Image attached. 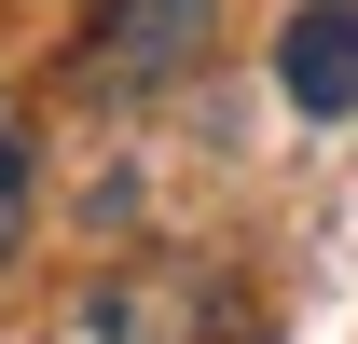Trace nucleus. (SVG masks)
<instances>
[{
  "label": "nucleus",
  "instance_id": "4",
  "mask_svg": "<svg viewBox=\"0 0 358 344\" xmlns=\"http://www.w3.org/2000/svg\"><path fill=\"white\" fill-rule=\"evenodd\" d=\"M28 248V110L0 96V261Z\"/></svg>",
  "mask_w": 358,
  "mask_h": 344
},
{
  "label": "nucleus",
  "instance_id": "2",
  "mask_svg": "<svg viewBox=\"0 0 358 344\" xmlns=\"http://www.w3.org/2000/svg\"><path fill=\"white\" fill-rule=\"evenodd\" d=\"M221 331V289H207V261H124L110 289H83L69 344H207Z\"/></svg>",
  "mask_w": 358,
  "mask_h": 344
},
{
  "label": "nucleus",
  "instance_id": "1",
  "mask_svg": "<svg viewBox=\"0 0 358 344\" xmlns=\"http://www.w3.org/2000/svg\"><path fill=\"white\" fill-rule=\"evenodd\" d=\"M221 42V0H96L83 14V83L96 96H166L207 69Z\"/></svg>",
  "mask_w": 358,
  "mask_h": 344
},
{
  "label": "nucleus",
  "instance_id": "3",
  "mask_svg": "<svg viewBox=\"0 0 358 344\" xmlns=\"http://www.w3.org/2000/svg\"><path fill=\"white\" fill-rule=\"evenodd\" d=\"M275 83L303 124H345L358 110V0H303L289 28H275Z\"/></svg>",
  "mask_w": 358,
  "mask_h": 344
}]
</instances>
